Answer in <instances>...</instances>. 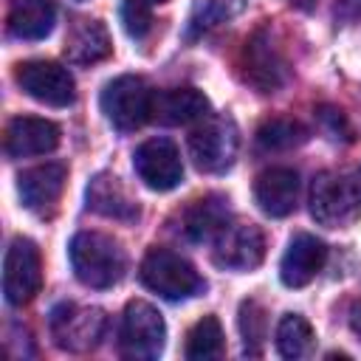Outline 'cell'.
Returning a JSON list of instances; mask_svg holds the SVG:
<instances>
[{
  "label": "cell",
  "mask_w": 361,
  "mask_h": 361,
  "mask_svg": "<svg viewBox=\"0 0 361 361\" xmlns=\"http://www.w3.org/2000/svg\"><path fill=\"white\" fill-rule=\"evenodd\" d=\"M305 141H307V130L296 118H282V116L279 118H268L257 130V147L262 152H282V149L299 147Z\"/></svg>",
  "instance_id": "cell-23"
},
{
  "label": "cell",
  "mask_w": 361,
  "mask_h": 361,
  "mask_svg": "<svg viewBox=\"0 0 361 361\" xmlns=\"http://www.w3.org/2000/svg\"><path fill=\"white\" fill-rule=\"evenodd\" d=\"M254 200L268 217H288L299 200V175L290 166H271L254 180Z\"/></svg>",
  "instance_id": "cell-16"
},
{
  "label": "cell",
  "mask_w": 361,
  "mask_h": 361,
  "mask_svg": "<svg viewBox=\"0 0 361 361\" xmlns=\"http://www.w3.org/2000/svg\"><path fill=\"white\" fill-rule=\"evenodd\" d=\"M240 76L245 85H251L257 93H274L288 79V62L276 42L271 39L268 28H257L243 51H240Z\"/></svg>",
  "instance_id": "cell-4"
},
{
  "label": "cell",
  "mask_w": 361,
  "mask_h": 361,
  "mask_svg": "<svg viewBox=\"0 0 361 361\" xmlns=\"http://www.w3.org/2000/svg\"><path fill=\"white\" fill-rule=\"evenodd\" d=\"M42 288V259L39 248L28 237H14L3 259V296L8 305L23 307Z\"/></svg>",
  "instance_id": "cell-6"
},
{
  "label": "cell",
  "mask_w": 361,
  "mask_h": 361,
  "mask_svg": "<svg viewBox=\"0 0 361 361\" xmlns=\"http://www.w3.org/2000/svg\"><path fill=\"white\" fill-rule=\"evenodd\" d=\"M347 180H350V186H353L355 197L361 200V166H355L353 172H347Z\"/></svg>",
  "instance_id": "cell-30"
},
{
  "label": "cell",
  "mask_w": 361,
  "mask_h": 361,
  "mask_svg": "<svg viewBox=\"0 0 361 361\" xmlns=\"http://www.w3.org/2000/svg\"><path fill=\"white\" fill-rule=\"evenodd\" d=\"M265 327H268V322H265L262 305L254 299H245L240 305V333H243L248 353H259V344L265 341Z\"/></svg>",
  "instance_id": "cell-26"
},
{
  "label": "cell",
  "mask_w": 361,
  "mask_h": 361,
  "mask_svg": "<svg viewBox=\"0 0 361 361\" xmlns=\"http://www.w3.org/2000/svg\"><path fill=\"white\" fill-rule=\"evenodd\" d=\"M133 166L144 186L155 192H169L183 180L180 152L169 138H149L133 152Z\"/></svg>",
  "instance_id": "cell-12"
},
{
  "label": "cell",
  "mask_w": 361,
  "mask_h": 361,
  "mask_svg": "<svg viewBox=\"0 0 361 361\" xmlns=\"http://www.w3.org/2000/svg\"><path fill=\"white\" fill-rule=\"evenodd\" d=\"M121 25L130 37L141 39L149 28H152V14H149V6L144 3H135V0H127L121 6Z\"/></svg>",
  "instance_id": "cell-27"
},
{
  "label": "cell",
  "mask_w": 361,
  "mask_h": 361,
  "mask_svg": "<svg viewBox=\"0 0 361 361\" xmlns=\"http://www.w3.org/2000/svg\"><path fill=\"white\" fill-rule=\"evenodd\" d=\"M327 245L313 234H296L279 262V279L288 288H305L316 279V274L324 268Z\"/></svg>",
  "instance_id": "cell-14"
},
{
  "label": "cell",
  "mask_w": 361,
  "mask_h": 361,
  "mask_svg": "<svg viewBox=\"0 0 361 361\" xmlns=\"http://www.w3.org/2000/svg\"><path fill=\"white\" fill-rule=\"evenodd\" d=\"M14 79L31 99H37L48 107H68L76 99L73 76L59 62H48V59L20 62L14 71Z\"/></svg>",
  "instance_id": "cell-8"
},
{
  "label": "cell",
  "mask_w": 361,
  "mask_h": 361,
  "mask_svg": "<svg viewBox=\"0 0 361 361\" xmlns=\"http://www.w3.org/2000/svg\"><path fill=\"white\" fill-rule=\"evenodd\" d=\"M313 338H316L313 324L305 316H299V313H288L276 324V350L285 358H302V355H307L310 347H313Z\"/></svg>",
  "instance_id": "cell-22"
},
{
  "label": "cell",
  "mask_w": 361,
  "mask_h": 361,
  "mask_svg": "<svg viewBox=\"0 0 361 361\" xmlns=\"http://www.w3.org/2000/svg\"><path fill=\"white\" fill-rule=\"evenodd\" d=\"M226 223H228V212L223 197H203V200H195V206L186 212L183 231L189 234V240L203 243V240H214Z\"/></svg>",
  "instance_id": "cell-21"
},
{
  "label": "cell",
  "mask_w": 361,
  "mask_h": 361,
  "mask_svg": "<svg viewBox=\"0 0 361 361\" xmlns=\"http://www.w3.org/2000/svg\"><path fill=\"white\" fill-rule=\"evenodd\" d=\"M237 127L226 116L203 118L189 135V155L200 172H226L237 155Z\"/></svg>",
  "instance_id": "cell-7"
},
{
  "label": "cell",
  "mask_w": 361,
  "mask_h": 361,
  "mask_svg": "<svg viewBox=\"0 0 361 361\" xmlns=\"http://www.w3.org/2000/svg\"><path fill=\"white\" fill-rule=\"evenodd\" d=\"M350 327H353V333L361 338V302H355L353 310H350Z\"/></svg>",
  "instance_id": "cell-29"
},
{
  "label": "cell",
  "mask_w": 361,
  "mask_h": 361,
  "mask_svg": "<svg viewBox=\"0 0 361 361\" xmlns=\"http://www.w3.org/2000/svg\"><path fill=\"white\" fill-rule=\"evenodd\" d=\"M226 350V338H223V327L214 316H203L200 322H195V327L186 336V358L192 361H206V358H217Z\"/></svg>",
  "instance_id": "cell-24"
},
{
  "label": "cell",
  "mask_w": 361,
  "mask_h": 361,
  "mask_svg": "<svg viewBox=\"0 0 361 361\" xmlns=\"http://www.w3.org/2000/svg\"><path fill=\"white\" fill-rule=\"evenodd\" d=\"M209 116V99L195 87H172L152 96V118L169 127L203 121Z\"/></svg>",
  "instance_id": "cell-17"
},
{
  "label": "cell",
  "mask_w": 361,
  "mask_h": 361,
  "mask_svg": "<svg viewBox=\"0 0 361 361\" xmlns=\"http://www.w3.org/2000/svg\"><path fill=\"white\" fill-rule=\"evenodd\" d=\"M59 147V127L39 116H17L6 127V155L31 158L45 155Z\"/></svg>",
  "instance_id": "cell-13"
},
{
  "label": "cell",
  "mask_w": 361,
  "mask_h": 361,
  "mask_svg": "<svg viewBox=\"0 0 361 361\" xmlns=\"http://www.w3.org/2000/svg\"><path fill=\"white\" fill-rule=\"evenodd\" d=\"M361 212V200L355 197L347 175L322 172L310 189V214L324 226H347Z\"/></svg>",
  "instance_id": "cell-11"
},
{
  "label": "cell",
  "mask_w": 361,
  "mask_h": 361,
  "mask_svg": "<svg viewBox=\"0 0 361 361\" xmlns=\"http://www.w3.org/2000/svg\"><path fill=\"white\" fill-rule=\"evenodd\" d=\"M164 338H166V324L164 316L141 299H133L124 307L121 316V330H118V347L121 355L127 358H158L164 350Z\"/></svg>",
  "instance_id": "cell-5"
},
{
  "label": "cell",
  "mask_w": 361,
  "mask_h": 361,
  "mask_svg": "<svg viewBox=\"0 0 361 361\" xmlns=\"http://www.w3.org/2000/svg\"><path fill=\"white\" fill-rule=\"evenodd\" d=\"M68 254H71V268L76 279L96 290L113 288L127 268L124 248L102 231H79L71 240Z\"/></svg>",
  "instance_id": "cell-1"
},
{
  "label": "cell",
  "mask_w": 361,
  "mask_h": 361,
  "mask_svg": "<svg viewBox=\"0 0 361 361\" xmlns=\"http://www.w3.org/2000/svg\"><path fill=\"white\" fill-rule=\"evenodd\" d=\"M265 257V237L254 223H226L214 237L212 259L226 271H251Z\"/></svg>",
  "instance_id": "cell-9"
},
{
  "label": "cell",
  "mask_w": 361,
  "mask_h": 361,
  "mask_svg": "<svg viewBox=\"0 0 361 361\" xmlns=\"http://www.w3.org/2000/svg\"><path fill=\"white\" fill-rule=\"evenodd\" d=\"M138 276L152 293L172 299V302L197 296L206 288V282L200 279L195 265L169 248H149L147 257L141 259Z\"/></svg>",
  "instance_id": "cell-2"
},
{
  "label": "cell",
  "mask_w": 361,
  "mask_h": 361,
  "mask_svg": "<svg viewBox=\"0 0 361 361\" xmlns=\"http://www.w3.org/2000/svg\"><path fill=\"white\" fill-rule=\"evenodd\" d=\"M56 6L54 0H11L6 28L17 39H45L54 31Z\"/></svg>",
  "instance_id": "cell-18"
},
{
  "label": "cell",
  "mask_w": 361,
  "mask_h": 361,
  "mask_svg": "<svg viewBox=\"0 0 361 361\" xmlns=\"http://www.w3.org/2000/svg\"><path fill=\"white\" fill-rule=\"evenodd\" d=\"M65 180H68V169H65V164H56V161L20 172L17 192H20L23 206L31 212L54 209L65 192Z\"/></svg>",
  "instance_id": "cell-15"
},
{
  "label": "cell",
  "mask_w": 361,
  "mask_h": 361,
  "mask_svg": "<svg viewBox=\"0 0 361 361\" xmlns=\"http://www.w3.org/2000/svg\"><path fill=\"white\" fill-rule=\"evenodd\" d=\"M243 11V0H197L189 14V37L203 34Z\"/></svg>",
  "instance_id": "cell-25"
},
{
  "label": "cell",
  "mask_w": 361,
  "mask_h": 361,
  "mask_svg": "<svg viewBox=\"0 0 361 361\" xmlns=\"http://www.w3.org/2000/svg\"><path fill=\"white\" fill-rule=\"evenodd\" d=\"M316 118H319V124L327 130L330 138H350V124H347V118H344V113H341L338 107L322 104V107L316 110Z\"/></svg>",
  "instance_id": "cell-28"
},
{
  "label": "cell",
  "mask_w": 361,
  "mask_h": 361,
  "mask_svg": "<svg viewBox=\"0 0 361 361\" xmlns=\"http://www.w3.org/2000/svg\"><path fill=\"white\" fill-rule=\"evenodd\" d=\"M152 96L155 93L147 87L141 76L124 73L104 85L99 104H102L104 118L116 130L130 133V130H138L147 118H152Z\"/></svg>",
  "instance_id": "cell-3"
},
{
  "label": "cell",
  "mask_w": 361,
  "mask_h": 361,
  "mask_svg": "<svg viewBox=\"0 0 361 361\" xmlns=\"http://www.w3.org/2000/svg\"><path fill=\"white\" fill-rule=\"evenodd\" d=\"M135 3H144V6H155V3H166V0H135Z\"/></svg>",
  "instance_id": "cell-31"
},
{
  "label": "cell",
  "mask_w": 361,
  "mask_h": 361,
  "mask_svg": "<svg viewBox=\"0 0 361 361\" xmlns=\"http://www.w3.org/2000/svg\"><path fill=\"white\" fill-rule=\"evenodd\" d=\"M104 333V313L99 307L59 305L51 310V336L59 350L85 353L99 344Z\"/></svg>",
  "instance_id": "cell-10"
},
{
  "label": "cell",
  "mask_w": 361,
  "mask_h": 361,
  "mask_svg": "<svg viewBox=\"0 0 361 361\" xmlns=\"http://www.w3.org/2000/svg\"><path fill=\"white\" fill-rule=\"evenodd\" d=\"M110 51H113L110 34H107L104 23H99V20H79L65 39V56L73 65L102 62L110 56Z\"/></svg>",
  "instance_id": "cell-19"
},
{
  "label": "cell",
  "mask_w": 361,
  "mask_h": 361,
  "mask_svg": "<svg viewBox=\"0 0 361 361\" xmlns=\"http://www.w3.org/2000/svg\"><path fill=\"white\" fill-rule=\"evenodd\" d=\"M87 206L113 220H135L138 217V206L130 200V195L124 192L118 178L107 175V172H99L87 183Z\"/></svg>",
  "instance_id": "cell-20"
}]
</instances>
